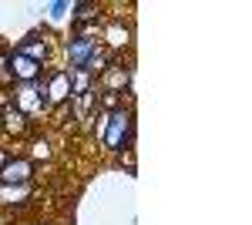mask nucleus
<instances>
[{
	"mask_svg": "<svg viewBox=\"0 0 252 225\" xmlns=\"http://www.w3.org/2000/svg\"><path fill=\"white\" fill-rule=\"evenodd\" d=\"M135 131H138V118H135V104H125L118 111L108 114L104 121V134H101V148L108 155H121V151L135 148Z\"/></svg>",
	"mask_w": 252,
	"mask_h": 225,
	"instance_id": "nucleus-1",
	"label": "nucleus"
},
{
	"mask_svg": "<svg viewBox=\"0 0 252 225\" xmlns=\"http://www.w3.org/2000/svg\"><path fill=\"white\" fill-rule=\"evenodd\" d=\"M14 51L24 54V57H31L34 64L44 67V71L61 64V40L54 37L47 27H40V31H27V34L14 44Z\"/></svg>",
	"mask_w": 252,
	"mask_h": 225,
	"instance_id": "nucleus-2",
	"label": "nucleus"
},
{
	"mask_svg": "<svg viewBox=\"0 0 252 225\" xmlns=\"http://www.w3.org/2000/svg\"><path fill=\"white\" fill-rule=\"evenodd\" d=\"M97 44L111 57H125V51H131V44H135V24L125 14H104L97 27Z\"/></svg>",
	"mask_w": 252,
	"mask_h": 225,
	"instance_id": "nucleus-3",
	"label": "nucleus"
},
{
	"mask_svg": "<svg viewBox=\"0 0 252 225\" xmlns=\"http://www.w3.org/2000/svg\"><path fill=\"white\" fill-rule=\"evenodd\" d=\"M94 91L101 94H131L135 91V64L125 57H111V64L94 77Z\"/></svg>",
	"mask_w": 252,
	"mask_h": 225,
	"instance_id": "nucleus-4",
	"label": "nucleus"
},
{
	"mask_svg": "<svg viewBox=\"0 0 252 225\" xmlns=\"http://www.w3.org/2000/svg\"><path fill=\"white\" fill-rule=\"evenodd\" d=\"M7 94H10V104H14L20 114H27L31 121H37V118H47V114H51L40 81H37V84H14Z\"/></svg>",
	"mask_w": 252,
	"mask_h": 225,
	"instance_id": "nucleus-5",
	"label": "nucleus"
},
{
	"mask_svg": "<svg viewBox=\"0 0 252 225\" xmlns=\"http://www.w3.org/2000/svg\"><path fill=\"white\" fill-rule=\"evenodd\" d=\"M94 47H97V37L67 31L64 40H61V67H67V71H84V64H88V57L94 54Z\"/></svg>",
	"mask_w": 252,
	"mask_h": 225,
	"instance_id": "nucleus-6",
	"label": "nucleus"
},
{
	"mask_svg": "<svg viewBox=\"0 0 252 225\" xmlns=\"http://www.w3.org/2000/svg\"><path fill=\"white\" fill-rule=\"evenodd\" d=\"M40 88H44V97H47V108L51 111L71 104V74H67V67H61V64L58 67H47L44 77H40Z\"/></svg>",
	"mask_w": 252,
	"mask_h": 225,
	"instance_id": "nucleus-7",
	"label": "nucleus"
},
{
	"mask_svg": "<svg viewBox=\"0 0 252 225\" xmlns=\"http://www.w3.org/2000/svg\"><path fill=\"white\" fill-rule=\"evenodd\" d=\"M37 178V165L27 158V155H10L7 165L0 168V185H31Z\"/></svg>",
	"mask_w": 252,
	"mask_h": 225,
	"instance_id": "nucleus-8",
	"label": "nucleus"
},
{
	"mask_svg": "<svg viewBox=\"0 0 252 225\" xmlns=\"http://www.w3.org/2000/svg\"><path fill=\"white\" fill-rule=\"evenodd\" d=\"M34 192H37L34 182L31 185H0V212H7V215L24 212V208L34 202Z\"/></svg>",
	"mask_w": 252,
	"mask_h": 225,
	"instance_id": "nucleus-9",
	"label": "nucleus"
},
{
	"mask_svg": "<svg viewBox=\"0 0 252 225\" xmlns=\"http://www.w3.org/2000/svg\"><path fill=\"white\" fill-rule=\"evenodd\" d=\"M34 125H37V121H31V118H27V114H20L14 104H7V108H3V125H0V138H10V141H24V138H31Z\"/></svg>",
	"mask_w": 252,
	"mask_h": 225,
	"instance_id": "nucleus-10",
	"label": "nucleus"
},
{
	"mask_svg": "<svg viewBox=\"0 0 252 225\" xmlns=\"http://www.w3.org/2000/svg\"><path fill=\"white\" fill-rule=\"evenodd\" d=\"M40 77H44V67L10 47V88L14 84H37Z\"/></svg>",
	"mask_w": 252,
	"mask_h": 225,
	"instance_id": "nucleus-11",
	"label": "nucleus"
},
{
	"mask_svg": "<svg viewBox=\"0 0 252 225\" xmlns=\"http://www.w3.org/2000/svg\"><path fill=\"white\" fill-rule=\"evenodd\" d=\"M104 20V7L94 0H71V31L74 27H94Z\"/></svg>",
	"mask_w": 252,
	"mask_h": 225,
	"instance_id": "nucleus-12",
	"label": "nucleus"
},
{
	"mask_svg": "<svg viewBox=\"0 0 252 225\" xmlns=\"http://www.w3.org/2000/svg\"><path fill=\"white\" fill-rule=\"evenodd\" d=\"M24 155H27L34 165H40V161H54V155H58V151H54V141H51L47 134H34Z\"/></svg>",
	"mask_w": 252,
	"mask_h": 225,
	"instance_id": "nucleus-13",
	"label": "nucleus"
},
{
	"mask_svg": "<svg viewBox=\"0 0 252 225\" xmlns=\"http://www.w3.org/2000/svg\"><path fill=\"white\" fill-rule=\"evenodd\" d=\"M44 24H47V31L61 27V24H71V0H51V3H44Z\"/></svg>",
	"mask_w": 252,
	"mask_h": 225,
	"instance_id": "nucleus-14",
	"label": "nucleus"
},
{
	"mask_svg": "<svg viewBox=\"0 0 252 225\" xmlns=\"http://www.w3.org/2000/svg\"><path fill=\"white\" fill-rule=\"evenodd\" d=\"M71 74V97H81V94H91L94 91V77L88 71H67Z\"/></svg>",
	"mask_w": 252,
	"mask_h": 225,
	"instance_id": "nucleus-15",
	"label": "nucleus"
},
{
	"mask_svg": "<svg viewBox=\"0 0 252 225\" xmlns=\"http://www.w3.org/2000/svg\"><path fill=\"white\" fill-rule=\"evenodd\" d=\"M118 158H121V168H128V175H135V171H138V158H135V148L121 151Z\"/></svg>",
	"mask_w": 252,
	"mask_h": 225,
	"instance_id": "nucleus-16",
	"label": "nucleus"
},
{
	"mask_svg": "<svg viewBox=\"0 0 252 225\" xmlns=\"http://www.w3.org/2000/svg\"><path fill=\"white\" fill-rule=\"evenodd\" d=\"M10 155H14V151L7 148V141H0V168L7 165V158H10Z\"/></svg>",
	"mask_w": 252,
	"mask_h": 225,
	"instance_id": "nucleus-17",
	"label": "nucleus"
},
{
	"mask_svg": "<svg viewBox=\"0 0 252 225\" xmlns=\"http://www.w3.org/2000/svg\"><path fill=\"white\" fill-rule=\"evenodd\" d=\"M0 125H3V108H0Z\"/></svg>",
	"mask_w": 252,
	"mask_h": 225,
	"instance_id": "nucleus-18",
	"label": "nucleus"
},
{
	"mask_svg": "<svg viewBox=\"0 0 252 225\" xmlns=\"http://www.w3.org/2000/svg\"><path fill=\"white\" fill-rule=\"evenodd\" d=\"M34 225H47V222H34Z\"/></svg>",
	"mask_w": 252,
	"mask_h": 225,
	"instance_id": "nucleus-19",
	"label": "nucleus"
}]
</instances>
